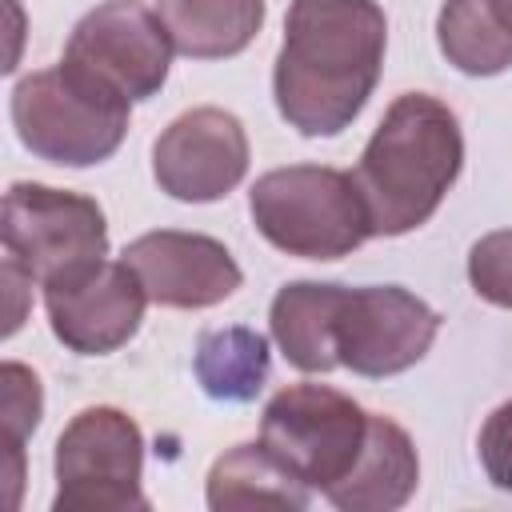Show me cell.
I'll use <instances>...</instances> for the list:
<instances>
[{"mask_svg": "<svg viewBox=\"0 0 512 512\" xmlns=\"http://www.w3.org/2000/svg\"><path fill=\"white\" fill-rule=\"evenodd\" d=\"M64 60L136 104L164 88L172 36L156 8H144L140 0H108L76 20Z\"/></svg>", "mask_w": 512, "mask_h": 512, "instance_id": "ba28073f", "label": "cell"}, {"mask_svg": "<svg viewBox=\"0 0 512 512\" xmlns=\"http://www.w3.org/2000/svg\"><path fill=\"white\" fill-rule=\"evenodd\" d=\"M248 212L272 248L304 260H340L372 236L352 172L328 164L264 172L248 192Z\"/></svg>", "mask_w": 512, "mask_h": 512, "instance_id": "277c9868", "label": "cell"}, {"mask_svg": "<svg viewBox=\"0 0 512 512\" xmlns=\"http://www.w3.org/2000/svg\"><path fill=\"white\" fill-rule=\"evenodd\" d=\"M492 8H496V16L504 20V28L512 32V0H492Z\"/></svg>", "mask_w": 512, "mask_h": 512, "instance_id": "603a6c76", "label": "cell"}, {"mask_svg": "<svg viewBox=\"0 0 512 512\" xmlns=\"http://www.w3.org/2000/svg\"><path fill=\"white\" fill-rule=\"evenodd\" d=\"M468 280L480 300L512 308V228L488 232L468 252Z\"/></svg>", "mask_w": 512, "mask_h": 512, "instance_id": "ffe728a7", "label": "cell"}, {"mask_svg": "<svg viewBox=\"0 0 512 512\" xmlns=\"http://www.w3.org/2000/svg\"><path fill=\"white\" fill-rule=\"evenodd\" d=\"M144 476V432L140 424L96 404L68 420L56 440V512H124L148 508L140 492Z\"/></svg>", "mask_w": 512, "mask_h": 512, "instance_id": "52a82bcc", "label": "cell"}, {"mask_svg": "<svg viewBox=\"0 0 512 512\" xmlns=\"http://www.w3.org/2000/svg\"><path fill=\"white\" fill-rule=\"evenodd\" d=\"M172 48L192 60H224L252 44L264 0H156Z\"/></svg>", "mask_w": 512, "mask_h": 512, "instance_id": "2e32d148", "label": "cell"}, {"mask_svg": "<svg viewBox=\"0 0 512 512\" xmlns=\"http://www.w3.org/2000/svg\"><path fill=\"white\" fill-rule=\"evenodd\" d=\"M440 332V316L400 284L348 288L336 320L340 364L356 376H396L424 360Z\"/></svg>", "mask_w": 512, "mask_h": 512, "instance_id": "9c48e42d", "label": "cell"}, {"mask_svg": "<svg viewBox=\"0 0 512 512\" xmlns=\"http://www.w3.org/2000/svg\"><path fill=\"white\" fill-rule=\"evenodd\" d=\"M464 164L460 120L428 92H404L388 104L352 172L372 236H404L420 228Z\"/></svg>", "mask_w": 512, "mask_h": 512, "instance_id": "7a4b0ae2", "label": "cell"}, {"mask_svg": "<svg viewBox=\"0 0 512 512\" xmlns=\"http://www.w3.org/2000/svg\"><path fill=\"white\" fill-rule=\"evenodd\" d=\"M44 408L40 376L16 360L0 368V424H4V452H8V480H12V504L24 480V440L36 432Z\"/></svg>", "mask_w": 512, "mask_h": 512, "instance_id": "d6986e66", "label": "cell"}, {"mask_svg": "<svg viewBox=\"0 0 512 512\" xmlns=\"http://www.w3.org/2000/svg\"><path fill=\"white\" fill-rule=\"evenodd\" d=\"M388 48L376 0H292L272 68L280 116L300 136H336L368 104Z\"/></svg>", "mask_w": 512, "mask_h": 512, "instance_id": "6da1fadb", "label": "cell"}, {"mask_svg": "<svg viewBox=\"0 0 512 512\" xmlns=\"http://www.w3.org/2000/svg\"><path fill=\"white\" fill-rule=\"evenodd\" d=\"M4 260H12L32 284L52 288L108 256V224L92 196L16 180L4 192L0 216Z\"/></svg>", "mask_w": 512, "mask_h": 512, "instance_id": "5b68a950", "label": "cell"}, {"mask_svg": "<svg viewBox=\"0 0 512 512\" xmlns=\"http://www.w3.org/2000/svg\"><path fill=\"white\" fill-rule=\"evenodd\" d=\"M268 340L256 328H208L196 340V380L212 400H252L268 380Z\"/></svg>", "mask_w": 512, "mask_h": 512, "instance_id": "e0dca14e", "label": "cell"}, {"mask_svg": "<svg viewBox=\"0 0 512 512\" xmlns=\"http://www.w3.org/2000/svg\"><path fill=\"white\" fill-rule=\"evenodd\" d=\"M148 292L128 260H100L96 268L44 288L52 336L80 356H108L124 348L144 320Z\"/></svg>", "mask_w": 512, "mask_h": 512, "instance_id": "8fae6325", "label": "cell"}, {"mask_svg": "<svg viewBox=\"0 0 512 512\" xmlns=\"http://www.w3.org/2000/svg\"><path fill=\"white\" fill-rule=\"evenodd\" d=\"M436 40L448 64L464 76H496L512 64V32L496 16L492 0H444Z\"/></svg>", "mask_w": 512, "mask_h": 512, "instance_id": "ac0fdd59", "label": "cell"}, {"mask_svg": "<svg viewBox=\"0 0 512 512\" xmlns=\"http://www.w3.org/2000/svg\"><path fill=\"white\" fill-rule=\"evenodd\" d=\"M128 268L160 308H212L240 288V264L204 232H144L124 248Z\"/></svg>", "mask_w": 512, "mask_h": 512, "instance_id": "7c38bea8", "label": "cell"}, {"mask_svg": "<svg viewBox=\"0 0 512 512\" xmlns=\"http://www.w3.org/2000/svg\"><path fill=\"white\" fill-rule=\"evenodd\" d=\"M476 448H480V464H484L488 480L500 492H512V400L492 408V416L480 428Z\"/></svg>", "mask_w": 512, "mask_h": 512, "instance_id": "44dd1931", "label": "cell"}, {"mask_svg": "<svg viewBox=\"0 0 512 512\" xmlns=\"http://www.w3.org/2000/svg\"><path fill=\"white\" fill-rule=\"evenodd\" d=\"M344 284L292 280L272 296L268 324L284 360L300 372H332L340 364L336 352V320L344 308Z\"/></svg>", "mask_w": 512, "mask_h": 512, "instance_id": "5bb4252c", "label": "cell"}, {"mask_svg": "<svg viewBox=\"0 0 512 512\" xmlns=\"http://www.w3.org/2000/svg\"><path fill=\"white\" fill-rule=\"evenodd\" d=\"M368 416L352 396L328 384H288L260 416L264 448L312 492H332L368 440Z\"/></svg>", "mask_w": 512, "mask_h": 512, "instance_id": "8992f818", "label": "cell"}, {"mask_svg": "<svg viewBox=\"0 0 512 512\" xmlns=\"http://www.w3.org/2000/svg\"><path fill=\"white\" fill-rule=\"evenodd\" d=\"M416 480H420V460L412 436L388 416H368V440L352 472L332 492H324V500L340 512H392L408 504Z\"/></svg>", "mask_w": 512, "mask_h": 512, "instance_id": "4fadbf2b", "label": "cell"}, {"mask_svg": "<svg viewBox=\"0 0 512 512\" xmlns=\"http://www.w3.org/2000/svg\"><path fill=\"white\" fill-rule=\"evenodd\" d=\"M208 508H308L312 488L292 476L264 440H248L216 456L208 472Z\"/></svg>", "mask_w": 512, "mask_h": 512, "instance_id": "9a60e30c", "label": "cell"}, {"mask_svg": "<svg viewBox=\"0 0 512 512\" xmlns=\"http://www.w3.org/2000/svg\"><path fill=\"white\" fill-rule=\"evenodd\" d=\"M248 172V132L224 108H192L176 116L152 144V176L160 192L184 204L228 196Z\"/></svg>", "mask_w": 512, "mask_h": 512, "instance_id": "30bf717a", "label": "cell"}, {"mask_svg": "<svg viewBox=\"0 0 512 512\" xmlns=\"http://www.w3.org/2000/svg\"><path fill=\"white\" fill-rule=\"evenodd\" d=\"M128 108L132 100L68 60L40 68L12 88V124L20 144L60 168L108 160L128 132Z\"/></svg>", "mask_w": 512, "mask_h": 512, "instance_id": "3957f363", "label": "cell"}, {"mask_svg": "<svg viewBox=\"0 0 512 512\" xmlns=\"http://www.w3.org/2000/svg\"><path fill=\"white\" fill-rule=\"evenodd\" d=\"M0 280H4V292H8V324H4V336H12V332L20 328V320H24V288H28L32 280H28L12 260H4Z\"/></svg>", "mask_w": 512, "mask_h": 512, "instance_id": "7402d4cb", "label": "cell"}]
</instances>
